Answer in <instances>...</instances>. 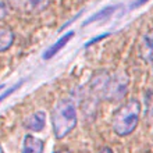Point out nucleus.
<instances>
[{"label": "nucleus", "instance_id": "obj_17", "mask_svg": "<svg viewBox=\"0 0 153 153\" xmlns=\"http://www.w3.org/2000/svg\"><path fill=\"white\" fill-rule=\"evenodd\" d=\"M152 74H153V63H152Z\"/></svg>", "mask_w": 153, "mask_h": 153}, {"label": "nucleus", "instance_id": "obj_9", "mask_svg": "<svg viewBox=\"0 0 153 153\" xmlns=\"http://www.w3.org/2000/svg\"><path fill=\"white\" fill-rule=\"evenodd\" d=\"M14 32L7 25H0V53L6 52L14 43Z\"/></svg>", "mask_w": 153, "mask_h": 153}, {"label": "nucleus", "instance_id": "obj_2", "mask_svg": "<svg viewBox=\"0 0 153 153\" xmlns=\"http://www.w3.org/2000/svg\"><path fill=\"white\" fill-rule=\"evenodd\" d=\"M76 127V107L71 99H60L52 110V128L56 139H63Z\"/></svg>", "mask_w": 153, "mask_h": 153}, {"label": "nucleus", "instance_id": "obj_6", "mask_svg": "<svg viewBox=\"0 0 153 153\" xmlns=\"http://www.w3.org/2000/svg\"><path fill=\"white\" fill-rule=\"evenodd\" d=\"M45 125H46V113L43 110H38L24 120V127L32 132L42 131L45 128Z\"/></svg>", "mask_w": 153, "mask_h": 153}, {"label": "nucleus", "instance_id": "obj_15", "mask_svg": "<svg viewBox=\"0 0 153 153\" xmlns=\"http://www.w3.org/2000/svg\"><path fill=\"white\" fill-rule=\"evenodd\" d=\"M54 153H71L68 149H65V148H61V149H57Z\"/></svg>", "mask_w": 153, "mask_h": 153}, {"label": "nucleus", "instance_id": "obj_13", "mask_svg": "<svg viewBox=\"0 0 153 153\" xmlns=\"http://www.w3.org/2000/svg\"><path fill=\"white\" fill-rule=\"evenodd\" d=\"M21 84H22V82H20V84H18V85H16V86H13V88H10V89H8V91H6V92H4L3 95L0 96V102H3L4 99H6V97H7L8 95H11V93L14 92V91H16L17 88H20V86H21Z\"/></svg>", "mask_w": 153, "mask_h": 153}, {"label": "nucleus", "instance_id": "obj_10", "mask_svg": "<svg viewBox=\"0 0 153 153\" xmlns=\"http://www.w3.org/2000/svg\"><path fill=\"white\" fill-rule=\"evenodd\" d=\"M114 8L116 7H107V8H103V10H100V11L97 13V14H93L91 18H88V21L86 22H84V25H88V24H92V22H95V21H99V20H103V18H106V17L111 16L114 13Z\"/></svg>", "mask_w": 153, "mask_h": 153}, {"label": "nucleus", "instance_id": "obj_5", "mask_svg": "<svg viewBox=\"0 0 153 153\" xmlns=\"http://www.w3.org/2000/svg\"><path fill=\"white\" fill-rule=\"evenodd\" d=\"M138 56L145 63H153V28L142 33L138 43Z\"/></svg>", "mask_w": 153, "mask_h": 153}, {"label": "nucleus", "instance_id": "obj_8", "mask_svg": "<svg viewBox=\"0 0 153 153\" xmlns=\"http://www.w3.org/2000/svg\"><path fill=\"white\" fill-rule=\"evenodd\" d=\"M73 38H74V32H73V31H70V32L64 33V35H63V36H61L60 39L57 40L56 43H53L52 46H50V48H49L48 50L45 52L43 59H45V60H49V59H52V57H54V56L57 54V53L60 52L61 49L64 48L65 45L68 43L70 40L73 39Z\"/></svg>", "mask_w": 153, "mask_h": 153}, {"label": "nucleus", "instance_id": "obj_4", "mask_svg": "<svg viewBox=\"0 0 153 153\" xmlns=\"http://www.w3.org/2000/svg\"><path fill=\"white\" fill-rule=\"evenodd\" d=\"M11 7L27 14H38L50 6V0H4Z\"/></svg>", "mask_w": 153, "mask_h": 153}, {"label": "nucleus", "instance_id": "obj_18", "mask_svg": "<svg viewBox=\"0 0 153 153\" xmlns=\"http://www.w3.org/2000/svg\"><path fill=\"white\" fill-rule=\"evenodd\" d=\"M1 88H3V85H0V89H1Z\"/></svg>", "mask_w": 153, "mask_h": 153}, {"label": "nucleus", "instance_id": "obj_1", "mask_svg": "<svg viewBox=\"0 0 153 153\" xmlns=\"http://www.w3.org/2000/svg\"><path fill=\"white\" fill-rule=\"evenodd\" d=\"M141 102L138 99H129L114 111L111 128L117 137L125 138L137 129L141 118Z\"/></svg>", "mask_w": 153, "mask_h": 153}, {"label": "nucleus", "instance_id": "obj_16", "mask_svg": "<svg viewBox=\"0 0 153 153\" xmlns=\"http://www.w3.org/2000/svg\"><path fill=\"white\" fill-rule=\"evenodd\" d=\"M0 153H3V149H1V146H0Z\"/></svg>", "mask_w": 153, "mask_h": 153}, {"label": "nucleus", "instance_id": "obj_12", "mask_svg": "<svg viewBox=\"0 0 153 153\" xmlns=\"http://www.w3.org/2000/svg\"><path fill=\"white\" fill-rule=\"evenodd\" d=\"M152 96L149 97V95L146 96V102H148V116L149 117H153V93L150 92Z\"/></svg>", "mask_w": 153, "mask_h": 153}, {"label": "nucleus", "instance_id": "obj_11", "mask_svg": "<svg viewBox=\"0 0 153 153\" xmlns=\"http://www.w3.org/2000/svg\"><path fill=\"white\" fill-rule=\"evenodd\" d=\"M7 14H8V4L4 0H0V20L6 18Z\"/></svg>", "mask_w": 153, "mask_h": 153}, {"label": "nucleus", "instance_id": "obj_14", "mask_svg": "<svg viewBox=\"0 0 153 153\" xmlns=\"http://www.w3.org/2000/svg\"><path fill=\"white\" fill-rule=\"evenodd\" d=\"M99 153H114V152H113V149H111V148L105 146V148H102V149L99 150Z\"/></svg>", "mask_w": 153, "mask_h": 153}, {"label": "nucleus", "instance_id": "obj_7", "mask_svg": "<svg viewBox=\"0 0 153 153\" xmlns=\"http://www.w3.org/2000/svg\"><path fill=\"white\" fill-rule=\"evenodd\" d=\"M43 141L33 135H25L22 141V150L21 153H43Z\"/></svg>", "mask_w": 153, "mask_h": 153}, {"label": "nucleus", "instance_id": "obj_3", "mask_svg": "<svg viewBox=\"0 0 153 153\" xmlns=\"http://www.w3.org/2000/svg\"><path fill=\"white\" fill-rule=\"evenodd\" d=\"M129 86V76L128 74L118 70L114 74H110L109 82L106 85V91L103 95V99L109 102H118L127 95Z\"/></svg>", "mask_w": 153, "mask_h": 153}]
</instances>
